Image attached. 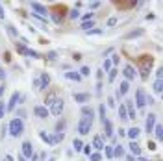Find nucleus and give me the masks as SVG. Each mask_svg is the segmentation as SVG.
Wrapping results in <instances>:
<instances>
[{"instance_id":"nucleus-8","label":"nucleus","mask_w":163,"mask_h":161,"mask_svg":"<svg viewBox=\"0 0 163 161\" xmlns=\"http://www.w3.org/2000/svg\"><path fill=\"white\" fill-rule=\"evenodd\" d=\"M32 9L35 11L37 17H47V13H48V9L45 8V6H41L39 2H32Z\"/></svg>"},{"instance_id":"nucleus-43","label":"nucleus","mask_w":163,"mask_h":161,"mask_svg":"<svg viewBox=\"0 0 163 161\" xmlns=\"http://www.w3.org/2000/svg\"><path fill=\"white\" fill-rule=\"evenodd\" d=\"M146 146H148V150H156V148H157L156 143H152V141H148V144H146Z\"/></svg>"},{"instance_id":"nucleus-33","label":"nucleus","mask_w":163,"mask_h":161,"mask_svg":"<svg viewBox=\"0 0 163 161\" xmlns=\"http://www.w3.org/2000/svg\"><path fill=\"white\" fill-rule=\"evenodd\" d=\"M89 159H91V161H102V155H100L98 152H93V154L89 155Z\"/></svg>"},{"instance_id":"nucleus-4","label":"nucleus","mask_w":163,"mask_h":161,"mask_svg":"<svg viewBox=\"0 0 163 161\" xmlns=\"http://www.w3.org/2000/svg\"><path fill=\"white\" fill-rule=\"evenodd\" d=\"M65 13H67L65 6H54V8H52V19H54V22H56V24H61Z\"/></svg>"},{"instance_id":"nucleus-1","label":"nucleus","mask_w":163,"mask_h":161,"mask_svg":"<svg viewBox=\"0 0 163 161\" xmlns=\"http://www.w3.org/2000/svg\"><path fill=\"white\" fill-rule=\"evenodd\" d=\"M8 130H9V135H13V137H20V135H22V132H24V124H22V120L17 119V117L11 119V122H9Z\"/></svg>"},{"instance_id":"nucleus-21","label":"nucleus","mask_w":163,"mask_h":161,"mask_svg":"<svg viewBox=\"0 0 163 161\" xmlns=\"http://www.w3.org/2000/svg\"><path fill=\"white\" fill-rule=\"evenodd\" d=\"M93 146H95L96 150H104V146H106V144L102 143V137H100V135H96V137L93 139Z\"/></svg>"},{"instance_id":"nucleus-6","label":"nucleus","mask_w":163,"mask_h":161,"mask_svg":"<svg viewBox=\"0 0 163 161\" xmlns=\"http://www.w3.org/2000/svg\"><path fill=\"white\" fill-rule=\"evenodd\" d=\"M146 98H148V96H146V93L143 91V89H137V93H135V105L139 109H143L146 105Z\"/></svg>"},{"instance_id":"nucleus-25","label":"nucleus","mask_w":163,"mask_h":161,"mask_svg":"<svg viewBox=\"0 0 163 161\" xmlns=\"http://www.w3.org/2000/svg\"><path fill=\"white\" fill-rule=\"evenodd\" d=\"M72 146H74L76 152H82V148H84V143H82L80 139H74V141H72Z\"/></svg>"},{"instance_id":"nucleus-9","label":"nucleus","mask_w":163,"mask_h":161,"mask_svg":"<svg viewBox=\"0 0 163 161\" xmlns=\"http://www.w3.org/2000/svg\"><path fill=\"white\" fill-rule=\"evenodd\" d=\"M33 113H35V117H39V119H47L50 115V111L47 109V105H35Z\"/></svg>"},{"instance_id":"nucleus-10","label":"nucleus","mask_w":163,"mask_h":161,"mask_svg":"<svg viewBox=\"0 0 163 161\" xmlns=\"http://www.w3.org/2000/svg\"><path fill=\"white\" fill-rule=\"evenodd\" d=\"M20 155H24V158H32L33 155V146H32V143L30 141H26V143H22V154Z\"/></svg>"},{"instance_id":"nucleus-14","label":"nucleus","mask_w":163,"mask_h":161,"mask_svg":"<svg viewBox=\"0 0 163 161\" xmlns=\"http://www.w3.org/2000/svg\"><path fill=\"white\" fill-rule=\"evenodd\" d=\"M39 137L43 139L47 144H50V146H54V144H56V141H54V135H50V133H47V132H39Z\"/></svg>"},{"instance_id":"nucleus-16","label":"nucleus","mask_w":163,"mask_h":161,"mask_svg":"<svg viewBox=\"0 0 163 161\" xmlns=\"http://www.w3.org/2000/svg\"><path fill=\"white\" fill-rule=\"evenodd\" d=\"M128 89H130V85H128V82H126V80H124V82H121V85H119V91H117V96H124V94L126 93H128Z\"/></svg>"},{"instance_id":"nucleus-44","label":"nucleus","mask_w":163,"mask_h":161,"mask_svg":"<svg viewBox=\"0 0 163 161\" xmlns=\"http://www.w3.org/2000/svg\"><path fill=\"white\" fill-rule=\"evenodd\" d=\"M8 32H9V33H11V35H19L17 32H15V28H13V26H8Z\"/></svg>"},{"instance_id":"nucleus-12","label":"nucleus","mask_w":163,"mask_h":161,"mask_svg":"<svg viewBox=\"0 0 163 161\" xmlns=\"http://www.w3.org/2000/svg\"><path fill=\"white\" fill-rule=\"evenodd\" d=\"M102 126H104V135L106 137H111V133H113V124H111V120L106 119L104 122H102Z\"/></svg>"},{"instance_id":"nucleus-54","label":"nucleus","mask_w":163,"mask_h":161,"mask_svg":"<svg viewBox=\"0 0 163 161\" xmlns=\"http://www.w3.org/2000/svg\"><path fill=\"white\" fill-rule=\"evenodd\" d=\"M2 94H4V87H0V100H2Z\"/></svg>"},{"instance_id":"nucleus-24","label":"nucleus","mask_w":163,"mask_h":161,"mask_svg":"<svg viewBox=\"0 0 163 161\" xmlns=\"http://www.w3.org/2000/svg\"><path fill=\"white\" fill-rule=\"evenodd\" d=\"M124 155V148L122 146H115L113 148V158H122Z\"/></svg>"},{"instance_id":"nucleus-15","label":"nucleus","mask_w":163,"mask_h":161,"mask_svg":"<svg viewBox=\"0 0 163 161\" xmlns=\"http://www.w3.org/2000/svg\"><path fill=\"white\" fill-rule=\"evenodd\" d=\"M19 100H20V93H13V94H11V98H9V104L6 105V109H9V111H11L15 105H17Z\"/></svg>"},{"instance_id":"nucleus-35","label":"nucleus","mask_w":163,"mask_h":161,"mask_svg":"<svg viewBox=\"0 0 163 161\" xmlns=\"http://www.w3.org/2000/svg\"><path fill=\"white\" fill-rule=\"evenodd\" d=\"M98 109H100V120H102V122H104V120L108 119V117H106V105H100Z\"/></svg>"},{"instance_id":"nucleus-41","label":"nucleus","mask_w":163,"mask_h":161,"mask_svg":"<svg viewBox=\"0 0 163 161\" xmlns=\"http://www.w3.org/2000/svg\"><path fill=\"white\" fill-rule=\"evenodd\" d=\"M82 150H84V154H85V155H91V144H87V146H84Z\"/></svg>"},{"instance_id":"nucleus-11","label":"nucleus","mask_w":163,"mask_h":161,"mask_svg":"<svg viewBox=\"0 0 163 161\" xmlns=\"http://www.w3.org/2000/svg\"><path fill=\"white\" fill-rule=\"evenodd\" d=\"M154 126H156V115H148V117H146V124H145V130H146V132H152V130H154Z\"/></svg>"},{"instance_id":"nucleus-29","label":"nucleus","mask_w":163,"mask_h":161,"mask_svg":"<svg viewBox=\"0 0 163 161\" xmlns=\"http://www.w3.org/2000/svg\"><path fill=\"white\" fill-rule=\"evenodd\" d=\"M154 91H156V93H161V91H163V83H161V80H156V82H154Z\"/></svg>"},{"instance_id":"nucleus-2","label":"nucleus","mask_w":163,"mask_h":161,"mask_svg":"<svg viewBox=\"0 0 163 161\" xmlns=\"http://www.w3.org/2000/svg\"><path fill=\"white\" fill-rule=\"evenodd\" d=\"M152 63H154V59H152L150 56H141L139 59H137V65L141 67V76H143V78L148 76V70H150V67H152Z\"/></svg>"},{"instance_id":"nucleus-3","label":"nucleus","mask_w":163,"mask_h":161,"mask_svg":"<svg viewBox=\"0 0 163 161\" xmlns=\"http://www.w3.org/2000/svg\"><path fill=\"white\" fill-rule=\"evenodd\" d=\"M93 128V119H87V117H82L80 122H78V132L82 135H87Z\"/></svg>"},{"instance_id":"nucleus-13","label":"nucleus","mask_w":163,"mask_h":161,"mask_svg":"<svg viewBox=\"0 0 163 161\" xmlns=\"http://www.w3.org/2000/svg\"><path fill=\"white\" fill-rule=\"evenodd\" d=\"M122 74H124L126 82H128V80H134V78H135V69L132 67V65H126V67H124V72H122Z\"/></svg>"},{"instance_id":"nucleus-20","label":"nucleus","mask_w":163,"mask_h":161,"mask_svg":"<svg viewBox=\"0 0 163 161\" xmlns=\"http://www.w3.org/2000/svg\"><path fill=\"white\" fill-rule=\"evenodd\" d=\"M74 100H76V102H80V104H84V102H87V100H89V94L87 93H78V94L74 93Z\"/></svg>"},{"instance_id":"nucleus-51","label":"nucleus","mask_w":163,"mask_h":161,"mask_svg":"<svg viewBox=\"0 0 163 161\" xmlns=\"http://www.w3.org/2000/svg\"><path fill=\"white\" fill-rule=\"evenodd\" d=\"M0 19H4V8H2V4H0Z\"/></svg>"},{"instance_id":"nucleus-50","label":"nucleus","mask_w":163,"mask_h":161,"mask_svg":"<svg viewBox=\"0 0 163 161\" xmlns=\"http://www.w3.org/2000/svg\"><path fill=\"white\" fill-rule=\"evenodd\" d=\"M4 78H6V72H4V70L0 69V80H4Z\"/></svg>"},{"instance_id":"nucleus-39","label":"nucleus","mask_w":163,"mask_h":161,"mask_svg":"<svg viewBox=\"0 0 163 161\" xmlns=\"http://www.w3.org/2000/svg\"><path fill=\"white\" fill-rule=\"evenodd\" d=\"M4 115H6V104H4L2 100H0V119H2Z\"/></svg>"},{"instance_id":"nucleus-47","label":"nucleus","mask_w":163,"mask_h":161,"mask_svg":"<svg viewBox=\"0 0 163 161\" xmlns=\"http://www.w3.org/2000/svg\"><path fill=\"white\" fill-rule=\"evenodd\" d=\"M161 72H163L161 69H157V70H156V76H157V80H161Z\"/></svg>"},{"instance_id":"nucleus-53","label":"nucleus","mask_w":163,"mask_h":161,"mask_svg":"<svg viewBox=\"0 0 163 161\" xmlns=\"http://www.w3.org/2000/svg\"><path fill=\"white\" fill-rule=\"evenodd\" d=\"M17 161H26V158H24V155H19V159Z\"/></svg>"},{"instance_id":"nucleus-26","label":"nucleus","mask_w":163,"mask_h":161,"mask_svg":"<svg viewBox=\"0 0 163 161\" xmlns=\"http://www.w3.org/2000/svg\"><path fill=\"white\" fill-rule=\"evenodd\" d=\"M119 117L121 119H128V113H126V105L124 104H121V108H119Z\"/></svg>"},{"instance_id":"nucleus-30","label":"nucleus","mask_w":163,"mask_h":161,"mask_svg":"<svg viewBox=\"0 0 163 161\" xmlns=\"http://www.w3.org/2000/svg\"><path fill=\"white\" fill-rule=\"evenodd\" d=\"M91 28H93V21H85V22H82V30H85V32H89Z\"/></svg>"},{"instance_id":"nucleus-27","label":"nucleus","mask_w":163,"mask_h":161,"mask_svg":"<svg viewBox=\"0 0 163 161\" xmlns=\"http://www.w3.org/2000/svg\"><path fill=\"white\" fill-rule=\"evenodd\" d=\"M65 76H67L69 80H76V82H80V80H82V76H80L78 72H67Z\"/></svg>"},{"instance_id":"nucleus-23","label":"nucleus","mask_w":163,"mask_h":161,"mask_svg":"<svg viewBox=\"0 0 163 161\" xmlns=\"http://www.w3.org/2000/svg\"><path fill=\"white\" fill-rule=\"evenodd\" d=\"M152 132H156L157 141H161V139H163V128L160 126V124H157V126H154V130H152Z\"/></svg>"},{"instance_id":"nucleus-49","label":"nucleus","mask_w":163,"mask_h":161,"mask_svg":"<svg viewBox=\"0 0 163 161\" xmlns=\"http://www.w3.org/2000/svg\"><path fill=\"white\" fill-rule=\"evenodd\" d=\"M113 63H119V56H113V59H111V65Z\"/></svg>"},{"instance_id":"nucleus-7","label":"nucleus","mask_w":163,"mask_h":161,"mask_svg":"<svg viewBox=\"0 0 163 161\" xmlns=\"http://www.w3.org/2000/svg\"><path fill=\"white\" fill-rule=\"evenodd\" d=\"M15 48H17V52H20V54H26V56H32V58H39V54L35 52V50L26 48L22 43H15Z\"/></svg>"},{"instance_id":"nucleus-55","label":"nucleus","mask_w":163,"mask_h":161,"mask_svg":"<svg viewBox=\"0 0 163 161\" xmlns=\"http://www.w3.org/2000/svg\"><path fill=\"white\" fill-rule=\"evenodd\" d=\"M137 161H148V159H145V158H139V159H137Z\"/></svg>"},{"instance_id":"nucleus-17","label":"nucleus","mask_w":163,"mask_h":161,"mask_svg":"<svg viewBox=\"0 0 163 161\" xmlns=\"http://www.w3.org/2000/svg\"><path fill=\"white\" fill-rule=\"evenodd\" d=\"M48 83H50V76L47 72H43L41 74V80H39V89H47Z\"/></svg>"},{"instance_id":"nucleus-28","label":"nucleus","mask_w":163,"mask_h":161,"mask_svg":"<svg viewBox=\"0 0 163 161\" xmlns=\"http://www.w3.org/2000/svg\"><path fill=\"white\" fill-rule=\"evenodd\" d=\"M109 72L111 70V59H104V65H102V72Z\"/></svg>"},{"instance_id":"nucleus-42","label":"nucleus","mask_w":163,"mask_h":161,"mask_svg":"<svg viewBox=\"0 0 163 161\" xmlns=\"http://www.w3.org/2000/svg\"><path fill=\"white\" fill-rule=\"evenodd\" d=\"M115 24H117V19H115V17H111L109 21H108V26H115Z\"/></svg>"},{"instance_id":"nucleus-46","label":"nucleus","mask_w":163,"mask_h":161,"mask_svg":"<svg viewBox=\"0 0 163 161\" xmlns=\"http://www.w3.org/2000/svg\"><path fill=\"white\" fill-rule=\"evenodd\" d=\"M47 58H48V59H56V52H48Z\"/></svg>"},{"instance_id":"nucleus-5","label":"nucleus","mask_w":163,"mask_h":161,"mask_svg":"<svg viewBox=\"0 0 163 161\" xmlns=\"http://www.w3.org/2000/svg\"><path fill=\"white\" fill-rule=\"evenodd\" d=\"M63 108H65V102H63V98H56L52 104H50V109L48 111L52 113V115H61V111H63Z\"/></svg>"},{"instance_id":"nucleus-32","label":"nucleus","mask_w":163,"mask_h":161,"mask_svg":"<svg viewBox=\"0 0 163 161\" xmlns=\"http://www.w3.org/2000/svg\"><path fill=\"white\" fill-rule=\"evenodd\" d=\"M63 128H65V122L61 120V122L56 124V133H63Z\"/></svg>"},{"instance_id":"nucleus-36","label":"nucleus","mask_w":163,"mask_h":161,"mask_svg":"<svg viewBox=\"0 0 163 161\" xmlns=\"http://www.w3.org/2000/svg\"><path fill=\"white\" fill-rule=\"evenodd\" d=\"M104 150H106V158H113V146H104Z\"/></svg>"},{"instance_id":"nucleus-37","label":"nucleus","mask_w":163,"mask_h":161,"mask_svg":"<svg viewBox=\"0 0 163 161\" xmlns=\"http://www.w3.org/2000/svg\"><path fill=\"white\" fill-rule=\"evenodd\" d=\"M89 74H91L89 67H82V69H80V76H89Z\"/></svg>"},{"instance_id":"nucleus-18","label":"nucleus","mask_w":163,"mask_h":161,"mask_svg":"<svg viewBox=\"0 0 163 161\" xmlns=\"http://www.w3.org/2000/svg\"><path fill=\"white\" fill-rule=\"evenodd\" d=\"M139 133H141V130L137 128V126H134V128H130L128 132H126V135L132 139V141H137V137H139Z\"/></svg>"},{"instance_id":"nucleus-34","label":"nucleus","mask_w":163,"mask_h":161,"mask_svg":"<svg viewBox=\"0 0 163 161\" xmlns=\"http://www.w3.org/2000/svg\"><path fill=\"white\" fill-rule=\"evenodd\" d=\"M117 6L119 8H132V6H135V2H117Z\"/></svg>"},{"instance_id":"nucleus-31","label":"nucleus","mask_w":163,"mask_h":161,"mask_svg":"<svg viewBox=\"0 0 163 161\" xmlns=\"http://www.w3.org/2000/svg\"><path fill=\"white\" fill-rule=\"evenodd\" d=\"M117 72H119V70H117V69H111V70H109V76H108V82H113V80L117 78Z\"/></svg>"},{"instance_id":"nucleus-19","label":"nucleus","mask_w":163,"mask_h":161,"mask_svg":"<svg viewBox=\"0 0 163 161\" xmlns=\"http://www.w3.org/2000/svg\"><path fill=\"white\" fill-rule=\"evenodd\" d=\"M130 152L134 155H137V158H141V146L137 144V141H132L130 143Z\"/></svg>"},{"instance_id":"nucleus-52","label":"nucleus","mask_w":163,"mask_h":161,"mask_svg":"<svg viewBox=\"0 0 163 161\" xmlns=\"http://www.w3.org/2000/svg\"><path fill=\"white\" fill-rule=\"evenodd\" d=\"M4 161H13V158H11V155H6V158H4Z\"/></svg>"},{"instance_id":"nucleus-40","label":"nucleus","mask_w":163,"mask_h":161,"mask_svg":"<svg viewBox=\"0 0 163 161\" xmlns=\"http://www.w3.org/2000/svg\"><path fill=\"white\" fill-rule=\"evenodd\" d=\"M78 17H80V11H78V9L74 8L72 11H70V19H78Z\"/></svg>"},{"instance_id":"nucleus-38","label":"nucleus","mask_w":163,"mask_h":161,"mask_svg":"<svg viewBox=\"0 0 163 161\" xmlns=\"http://www.w3.org/2000/svg\"><path fill=\"white\" fill-rule=\"evenodd\" d=\"M137 35H143V30H137V32H130L128 35H126V37L132 39V37H137Z\"/></svg>"},{"instance_id":"nucleus-22","label":"nucleus","mask_w":163,"mask_h":161,"mask_svg":"<svg viewBox=\"0 0 163 161\" xmlns=\"http://www.w3.org/2000/svg\"><path fill=\"white\" fill-rule=\"evenodd\" d=\"M82 115H84V117H87V119H93L95 111H93V108H89V105H84V108H82Z\"/></svg>"},{"instance_id":"nucleus-45","label":"nucleus","mask_w":163,"mask_h":161,"mask_svg":"<svg viewBox=\"0 0 163 161\" xmlns=\"http://www.w3.org/2000/svg\"><path fill=\"white\" fill-rule=\"evenodd\" d=\"M96 8H100V2H93V4H91V9H96Z\"/></svg>"},{"instance_id":"nucleus-48","label":"nucleus","mask_w":163,"mask_h":161,"mask_svg":"<svg viewBox=\"0 0 163 161\" xmlns=\"http://www.w3.org/2000/svg\"><path fill=\"white\" fill-rule=\"evenodd\" d=\"M108 105H109V108H113V105H115V100L109 98V100H108Z\"/></svg>"}]
</instances>
